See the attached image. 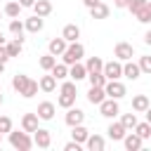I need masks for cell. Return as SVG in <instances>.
I'll use <instances>...</instances> for the list:
<instances>
[{
  "label": "cell",
  "mask_w": 151,
  "mask_h": 151,
  "mask_svg": "<svg viewBox=\"0 0 151 151\" xmlns=\"http://www.w3.org/2000/svg\"><path fill=\"white\" fill-rule=\"evenodd\" d=\"M7 59H9V52L5 45H0V61H7Z\"/></svg>",
  "instance_id": "7bdbcfd3"
},
{
  "label": "cell",
  "mask_w": 151,
  "mask_h": 151,
  "mask_svg": "<svg viewBox=\"0 0 151 151\" xmlns=\"http://www.w3.org/2000/svg\"><path fill=\"white\" fill-rule=\"evenodd\" d=\"M24 28H26V24H21V21H19V17L9 21V33H12V35H17V38H21V33H24Z\"/></svg>",
  "instance_id": "1f68e13d"
},
{
  "label": "cell",
  "mask_w": 151,
  "mask_h": 151,
  "mask_svg": "<svg viewBox=\"0 0 151 151\" xmlns=\"http://www.w3.org/2000/svg\"><path fill=\"white\" fill-rule=\"evenodd\" d=\"M21 130L35 132L38 130V113H24L21 116Z\"/></svg>",
  "instance_id": "7c38bea8"
},
{
  "label": "cell",
  "mask_w": 151,
  "mask_h": 151,
  "mask_svg": "<svg viewBox=\"0 0 151 151\" xmlns=\"http://www.w3.org/2000/svg\"><path fill=\"white\" fill-rule=\"evenodd\" d=\"M19 12H21V2H14V0H12V2H7V5H5V14H7L9 19H17V17H19Z\"/></svg>",
  "instance_id": "4dcf8cb0"
},
{
  "label": "cell",
  "mask_w": 151,
  "mask_h": 151,
  "mask_svg": "<svg viewBox=\"0 0 151 151\" xmlns=\"http://www.w3.org/2000/svg\"><path fill=\"white\" fill-rule=\"evenodd\" d=\"M149 7H151V0H149Z\"/></svg>",
  "instance_id": "f5cc1de1"
},
{
  "label": "cell",
  "mask_w": 151,
  "mask_h": 151,
  "mask_svg": "<svg viewBox=\"0 0 151 151\" xmlns=\"http://www.w3.org/2000/svg\"><path fill=\"white\" fill-rule=\"evenodd\" d=\"M61 92H66V94H76V83H71V80H64V85H61Z\"/></svg>",
  "instance_id": "60d3db41"
},
{
  "label": "cell",
  "mask_w": 151,
  "mask_h": 151,
  "mask_svg": "<svg viewBox=\"0 0 151 151\" xmlns=\"http://www.w3.org/2000/svg\"><path fill=\"white\" fill-rule=\"evenodd\" d=\"M87 78H90V85H97V87H104L106 85V76H104V71H97V73H87Z\"/></svg>",
  "instance_id": "f546056e"
},
{
  "label": "cell",
  "mask_w": 151,
  "mask_h": 151,
  "mask_svg": "<svg viewBox=\"0 0 151 151\" xmlns=\"http://www.w3.org/2000/svg\"><path fill=\"white\" fill-rule=\"evenodd\" d=\"M26 31H28V33H38V31H42V17L33 14L31 19H26Z\"/></svg>",
  "instance_id": "603a6c76"
},
{
  "label": "cell",
  "mask_w": 151,
  "mask_h": 151,
  "mask_svg": "<svg viewBox=\"0 0 151 151\" xmlns=\"http://www.w3.org/2000/svg\"><path fill=\"white\" fill-rule=\"evenodd\" d=\"M113 54H116V59H120V61H130L132 54H134V47H132L130 42H118L116 50H113Z\"/></svg>",
  "instance_id": "8992f818"
},
{
  "label": "cell",
  "mask_w": 151,
  "mask_h": 151,
  "mask_svg": "<svg viewBox=\"0 0 151 151\" xmlns=\"http://www.w3.org/2000/svg\"><path fill=\"white\" fill-rule=\"evenodd\" d=\"M73 101H76V94H66V92H61V97L57 99V104H59L61 109H71Z\"/></svg>",
  "instance_id": "836d02e7"
},
{
  "label": "cell",
  "mask_w": 151,
  "mask_h": 151,
  "mask_svg": "<svg viewBox=\"0 0 151 151\" xmlns=\"http://www.w3.org/2000/svg\"><path fill=\"white\" fill-rule=\"evenodd\" d=\"M90 14H92V19H106L109 17V5L97 2L94 7H90Z\"/></svg>",
  "instance_id": "7402d4cb"
},
{
  "label": "cell",
  "mask_w": 151,
  "mask_h": 151,
  "mask_svg": "<svg viewBox=\"0 0 151 151\" xmlns=\"http://www.w3.org/2000/svg\"><path fill=\"white\" fill-rule=\"evenodd\" d=\"M2 71H5V61H0V73H2Z\"/></svg>",
  "instance_id": "681fc988"
},
{
  "label": "cell",
  "mask_w": 151,
  "mask_h": 151,
  "mask_svg": "<svg viewBox=\"0 0 151 151\" xmlns=\"http://www.w3.org/2000/svg\"><path fill=\"white\" fill-rule=\"evenodd\" d=\"M85 66H87V73H97V71H104V61H101L99 57H90Z\"/></svg>",
  "instance_id": "83f0119b"
},
{
  "label": "cell",
  "mask_w": 151,
  "mask_h": 151,
  "mask_svg": "<svg viewBox=\"0 0 151 151\" xmlns=\"http://www.w3.org/2000/svg\"><path fill=\"white\" fill-rule=\"evenodd\" d=\"M134 17H137V21H142V24H149V21H151V7H149V5H146V7H142V9H139Z\"/></svg>",
  "instance_id": "8d00e7d4"
},
{
  "label": "cell",
  "mask_w": 151,
  "mask_h": 151,
  "mask_svg": "<svg viewBox=\"0 0 151 151\" xmlns=\"http://www.w3.org/2000/svg\"><path fill=\"white\" fill-rule=\"evenodd\" d=\"M83 57H85V47H83V45H80L78 40H76V42H68L66 52L61 54L64 64H68V66H71V64H76V61H80Z\"/></svg>",
  "instance_id": "6da1fadb"
},
{
  "label": "cell",
  "mask_w": 151,
  "mask_h": 151,
  "mask_svg": "<svg viewBox=\"0 0 151 151\" xmlns=\"http://www.w3.org/2000/svg\"><path fill=\"white\" fill-rule=\"evenodd\" d=\"M104 99H106V90H104V87H97V85H90V92H87V101L99 106Z\"/></svg>",
  "instance_id": "9c48e42d"
},
{
  "label": "cell",
  "mask_w": 151,
  "mask_h": 151,
  "mask_svg": "<svg viewBox=\"0 0 151 151\" xmlns=\"http://www.w3.org/2000/svg\"><path fill=\"white\" fill-rule=\"evenodd\" d=\"M5 47H7L9 57H19V54H21V50H24V38H14V40H9Z\"/></svg>",
  "instance_id": "d6986e66"
},
{
  "label": "cell",
  "mask_w": 151,
  "mask_h": 151,
  "mask_svg": "<svg viewBox=\"0 0 151 151\" xmlns=\"http://www.w3.org/2000/svg\"><path fill=\"white\" fill-rule=\"evenodd\" d=\"M146 120H149V123H151V106H149V109H146Z\"/></svg>",
  "instance_id": "c3c4849f"
},
{
  "label": "cell",
  "mask_w": 151,
  "mask_h": 151,
  "mask_svg": "<svg viewBox=\"0 0 151 151\" xmlns=\"http://www.w3.org/2000/svg\"><path fill=\"white\" fill-rule=\"evenodd\" d=\"M85 144H87V149H90V151H101V149L106 146V142H104V137H99V134H90Z\"/></svg>",
  "instance_id": "ffe728a7"
},
{
  "label": "cell",
  "mask_w": 151,
  "mask_h": 151,
  "mask_svg": "<svg viewBox=\"0 0 151 151\" xmlns=\"http://www.w3.org/2000/svg\"><path fill=\"white\" fill-rule=\"evenodd\" d=\"M0 132L5 134V132H12V120L7 118V116H0Z\"/></svg>",
  "instance_id": "ab89813d"
},
{
  "label": "cell",
  "mask_w": 151,
  "mask_h": 151,
  "mask_svg": "<svg viewBox=\"0 0 151 151\" xmlns=\"http://www.w3.org/2000/svg\"><path fill=\"white\" fill-rule=\"evenodd\" d=\"M35 113H38V118H42V120H52V118H54V104H52V101H40Z\"/></svg>",
  "instance_id": "30bf717a"
},
{
  "label": "cell",
  "mask_w": 151,
  "mask_h": 151,
  "mask_svg": "<svg viewBox=\"0 0 151 151\" xmlns=\"http://www.w3.org/2000/svg\"><path fill=\"white\" fill-rule=\"evenodd\" d=\"M54 64H57V57H54V54H45V57H40V68H42V71H52Z\"/></svg>",
  "instance_id": "d6a6232c"
},
{
  "label": "cell",
  "mask_w": 151,
  "mask_h": 151,
  "mask_svg": "<svg viewBox=\"0 0 151 151\" xmlns=\"http://www.w3.org/2000/svg\"><path fill=\"white\" fill-rule=\"evenodd\" d=\"M64 151H80V142H76V139L68 142V144L64 146Z\"/></svg>",
  "instance_id": "b9f144b4"
},
{
  "label": "cell",
  "mask_w": 151,
  "mask_h": 151,
  "mask_svg": "<svg viewBox=\"0 0 151 151\" xmlns=\"http://www.w3.org/2000/svg\"><path fill=\"white\" fill-rule=\"evenodd\" d=\"M106 132H109V137H111L113 142H120V139H125V134H127V130H125L123 123H111Z\"/></svg>",
  "instance_id": "4fadbf2b"
},
{
  "label": "cell",
  "mask_w": 151,
  "mask_h": 151,
  "mask_svg": "<svg viewBox=\"0 0 151 151\" xmlns=\"http://www.w3.org/2000/svg\"><path fill=\"white\" fill-rule=\"evenodd\" d=\"M0 104H2V92H0Z\"/></svg>",
  "instance_id": "816d5d0a"
},
{
  "label": "cell",
  "mask_w": 151,
  "mask_h": 151,
  "mask_svg": "<svg viewBox=\"0 0 151 151\" xmlns=\"http://www.w3.org/2000/svg\"><path fill=\"white\" fill-rule=\"evenodd\" d=\"M139 68H142V73L151 76V57H139Z\"/></svg>",
  "instance_id": "f35d334b"
},
{
  "label": "cell",
  "mask_w": 151,
  "mask_h": 151,
  "mask_svg": "<svg viewBox=\"0 0 151 151\" xmlns=\"http://www.w3.org/2000/svg\"><path fill=\"white\" fill-rule=\"evenodd\" d=\"M33 9H35L38 17H47V14L52 12V0H35Z\"/></svg>",
  "instance_id": "44dd1931"
},
{
  "label": "cell",
  "mask_w": 151,
  "mask_h": 151,
  "mask_svg": "<svg viewBox=\"0 0 151 151\" xmlns=\"http://www.w3.org/2000/svg\"><path fill=\"white\" fill-rule=\"evenodd\" d=\"M54 87H57V78H54L52 73L40 78V90H42V92H54Z\"/></svg>",
  "instance_id": "484cf974"
},
{
  "label": "cell",
  "mask_w": 151,
  "mask_h": 151,
  "mask_svg": "<svg viewBox=\"0 0 151 151\" xmlns=\"http://www.w3.org/2000/svg\"><path fill=\"white\" fill-rule=\"evenodd\" d=\"M99 111H101V116L104 118H116L118 113H120V109H118V99H104L101 104H99Z\"/></svg>",
  "instance_id": "277c9868"
},
{
  "label": "cell",
  "mask_w": 151,
  "mask_h": 151,
  "mask_svg": "<svg viewBox=\"0 0 151 151\" xmlns=\"http://www.w3.org/2000/svg\"><path fill=\"white\" fill-rule=\"evenodd\" d=\"M64 120H66V125L73 127V125H80V123L85 120V113H83L80 109H73V106H71V109L66 111V118H64Z\"/></svg>",
  "instance_id": "8fae6325"
},
{
  "label": "cell",
  "mask_w": 151,
  "mask_h": 151,
  "mask_svg": "<svg viewBox=\"0 0 151 151\" xmlns=\"http://www.w3.org/2000/svg\"><path fill=\"white\" fill-rule=\"evenodd\" d=\"M104 76H106L109 80H118V78H123V64H120V59H118V61H109V64H104Z\"/></svg>",
  "instance_id": "5b68a950"
},
{
  "label": "cell",
  "mask_w": 151,
  "mask_h": 151,
  "mask_svg": "<svg viewBox=\"0 0 151 151\" xmlns=\"http://www.w3.org/2000/svg\"><path fill=\"white\" fill-rule=\"evenodd\" d=\"M68 76L78 83V80H83V78H87V66L85 64H80V61H76V64H71V68H68Z\"/></svg>",
  "instance_id": "9a60e30c"
},
{
  "label": "cell",
  "mask_w": 151,
  "mask_h": 151,
  "mask_svg": "<svg viewBox=\"0 0 151 151\" xmlns=\"http://www.w3.org/2000/svg\"><path fill=\"white\" fill-rule=\"evenodd\" d=\"M83 2H85V7H94V5L101 2V0H83Z\"/></svg>",
  "instance_id": "bcb514c9"
},
{
  "label": "cell",
  "mask_w": 151,
  "mask_h": 151,
  "mask_svg": "<svg viewBox=\"0 0 151 151\" xmlns=\"http://www.w3.org/2000/svg\"><path fill=\"white\" fill-rule=\"evenodd\" d=\"M149 106H151V104H149V97H146V94H137V97L132 99V109H134L137 113H146Z\"/></svg>",
  "instance_id": "ac0fdd59"
},
{
  "label": "cell",
  "mask_w": 151,
  "mask_h": 151,
  "mask_svg": "<svg viewBox=\"0 0 151 151\" xmlns=\"http://www.w3.org/2000/svg\"><path fill=\"white\" fill-rule=\"evenodd\" d=\"M21 2V7H33L35 5V0H19Z\"/></svg>",
  "instance_id": "f6af8a7d"
},
{
  "label": "cell",
  "mask_w": 151,
  "mask_h": 151,
  "mask_svg": "<svg viewBox=\"0 0 151 151\" xmlns=\"http://www.w3.org/2000/svg\"><path fill=\"white\" fill-rule=\"evenodd\" d=\"M113 5L123 9V7H127V5H130V0H113Z\"/></svg>",
  "instance_id": "ee69618b"
},
{
  "label": "cell",
  "mask_w": 151,
  "mask_h": 151,
  "mask_svg": "<svg viewBox=\"0 0 151 151\" xmlns=\"http://www.w3.org/2000/svg\"><path fill=\"white\" fill-rule=\"evenodd\" d=\"M57 80H64V78H68V64H54V68L50 71Z\"/></svg>",
  "instance_id": "f1b7e54d"
},
{
  "label": "cell",
  "mask_w": 151,
  "mask_h": 151,
  "mask_svg": "<svg viewBox=\"0 0 151 151\" xmlns=\"http://www.w3.org/2000/svg\"><path fill=\"white\" fill-rule=\"evenodd\" d=\"M134 132H137L142 139H151V123H149V120L137 123V125H134Z\"/></svg>",
  "instance_id": "4316f807"
},
{
  "label": "cell",
  "mask_w": 151,
  "mask_h": 151,
  "mask_svg": "<svg viewBox=\"0 0 151 151\" xmlns=\"http://www.w3.org/2000/svg\"><path fill=\"white\" fill-rule=\"evenodd\" d=\"M144 42H146V45H151V31H146V33H144Z\"/></svg>",
  "instance_id": "7dc6e473"
},
{
  "label": "cell",
  "mask_w": 151,
  "mask_h": 151,
  "mask_svg": "<svg viewBox=\"0 0 151 151\" xmlns=\"http://www.w3.org/2000/svg\"><path fill=\"white\" fill-rule=\"evenodd\" d=\"M104 90H106V97H111V99H120V97H125V85H123L120 80H106Z\"/></svg>",
  "instance_id": "3957f363"
},
{
  "label": "cell",
  "mask_w": 151,
  "mask_h": 151,
  "mask_svg": "<svg viewBox=\"0 0 151 151\" xmlns=\"http://www.w3.org/2000/svg\"><path fill=\"white\" fill-rule=\"evenodd\" d=\"M33 142H35V146H40V149H47V146L52 144V134H50V130L38 127V130L33 132Z\"/></svg>",
  "instance_id": "52a82bcc"
},
{
  "label": "cell",
  "mask_w": 151,
  "mask_h": 151,
  "mask_svg": "<svg viewBox=\"0 0 151 151\" xmlns=\"http://www.w3.org/2000/svg\"><path fill=\"white\" fill-rule=\"evenodd\" d=\"M149 5V0H130V5H127V9L132 12V14H137L142 7H146Z\"/></svg>",
  "instance_id": "74e56055"
},
{
  "label": "cell",
  "mask_w": 151,
  "mask_h": 151,
  "mask_svg": "<svg viewBox=\"0 0 151 151\" xmlns=\"http://www.w3.org/2000/svg\"><path fill=\"white\" fill-rule=\"evenodd\" d=\"M61 35L66 38V42H76V40L80 38V28H78L76 24H66L64 31H61Z\"/></svg>",
  "instance_id": "2e32d148"
},
{
  "label": "cell",
  "mask_w": 151,
  "mask_h": 151,
  "mask_svg": "<svg viewBox=\"0 0 151 151\" xmlns=\"http://www.w3.org/2000/svg\"><path fill=\"white\" fill-rule=\"evenodd\" d=\"M123 76H125V78H130V80H137V78L142 76V68H139V64L125 61V66H123Z\"/></svg>",
  "instance_id": "e0dca14e"
},
{
  "label": "cell",
  "mask_w": 151,
  "mask_h": 151,
  "mask_svg": "<svg viewBox=\"0 0 151 151\" xmlns=\"http://www.w3.org/2000/svg\"><path fill=\"white\" fill-rule=\"evenodd\" d=\"M0 45H5V38H2V31H0Z\"/></svg>",
  "instance_id": "f907efd6"
},
{
  "label": "cell",
  "mask_w": 151,
  "mask_h": 151,
  "mask_svg": "<svg viewBox=\"0 0 151 151\" xmlns=\"http://www.w3.org/2000/svg\"><path fill=\"white\" fill-rule=\"evenodd\" d=\"M66 47H68V42H66V38L61 35V38H52L50 40V54H54V57H61L64 52H66Z\"/></svg>",
  "instance_id": "ba28073f"
},
{
  "label": "cell",
  "mask_w": 151,
  "mask_h": 151,
  "mask_svg": "<svg viewBox=\"0 0 151 151\" xmlns=\"http://www.w3.org/2000/svg\"><path fill=\"white\" fill-rule=\"evenodd\" d=\"M71 134H73V139H76V142H80V144H85V142H87V137H90V132L83 127V123H80V125H73V127H71Z\"/></svg>",
  "instance_id": "d4e9b609"
},
{
  "label": "cell",
  "mask_w": 151,
  "mask_h": 151,
  "mask_svg": "<svg viewBox=\"0 0 151 151\" xmlns=\"http://www.w3.org/2000/svg\"><path fill=\"white\" fill-rule=\"evenodd\" d=\"M38 87H40V83H35V80H28V85H26V90L21 92V97H26V99H31L33 94H38Z\"/></svg>",
  "instance_id": "e575fe53"
},
{
  "label": "cell",
  "mask_w": 151,
  "mask_h": 151,
  "mask_svg": "<svg viewBox=\"0 0 151 151\" xmlns=\"http://www.w3.org/2000/svg\"><path fill=\"white\" fill-rule=\"evenodd\" d=\"M28 80H31L28 76H24V73H17V76L12 78V87H14V90H17L19 94H21V92L26 90V85H28Z\"/></svg>",
  "instance_id": "cb8c5ba5"
},
{
  "label": "cell",
  "mask_w": 151,
  "mask_h": 151,
  "mask_svg": "<svg viewBox=\"0 0 151 151\" xmlns=\"http://www.w3.org/2000/svg\"><path fill=\"white\" fill-rule=\"evenodd\" d=\"M120 123L125 125V130H134V125H137V116H134V113H123Z\"/></svg>",
  "instance_id": "d590c367"
},
{
  "label": "cell",
  "mask_w": 151,
  "mask_h": 151,
  "mask_svg": "<svg viewBox=\"0 0 151 151\" xmlns=\"http://www.w3.org/2000/svg\"><path fill=\"white\" fill-rule=\"evenodd\" d=\"M9 144H12L14 149H19V151H28L35 142L28 137V132H26V130H24V132H19V130H17V132H9Z\"/></svg>",
  "instance_id": "7a4b0ae2"
},
{
  "label": "cell",
  "mask_w": 151,
  "mask_h": 151,
  "mask_svg": "<svg viewBox=\"0 0 151 151\" xmlns=\"http://www.w3.org/2000/svg\"><path fill=\"white\" fill-rule=\"evenodd\" d=\"M142 137L137 134V132H130V134H125V139H123V144H125V149L127 151H139L142 149Z\"/></svg>",
  "instance_id": "5bb4252c"
},
{
  "label": "cell",
  "mask_w": 151,
  "mask_h": 151,
  "mask_svg": "<svg viewBox=\"0 0 151 151\" xmlns=\"http://www.w3.org/2000/svg\"><path fill=\"white\" fill-rule=\"evenodd\" d=\"M0 139H2V132H0Z\"/></svg>",
  "instance_id": "db71d44e"
}]
</instances>
